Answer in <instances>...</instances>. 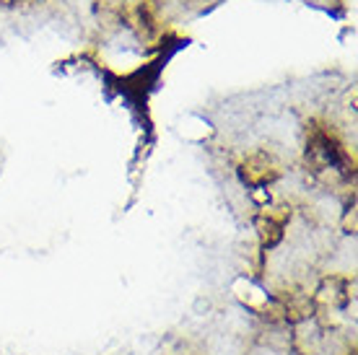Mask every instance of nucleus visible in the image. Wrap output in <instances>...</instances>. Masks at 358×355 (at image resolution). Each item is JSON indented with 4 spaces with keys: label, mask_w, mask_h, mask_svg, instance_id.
Segmentation results:
<instances>
[]
</instances>
